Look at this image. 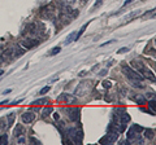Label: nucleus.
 <instances>
[{
  "label": "nucleus",
  "mask_w": 156,
  "mask_h": 145,
  "mask_svg": "<svg viewBox=\"0 0 156 145\" xmlns=\"http://www.w3.org/2000/svg\"><path fill=\"white\" fill-rule=\"evenodd\" d=\"M122 71H124V74L131 80V83H133L135 87H140V88H142V87H143L142 82L144 80V78L139 74V72L134 71V70L131 69L130 66H128V65H124V66H122Z\"/></svg>",
  "instance_id": "f257e3e1"
},
{
  "label": "nucleus",
  "mask_w": 156,
  "mask_h": 145,
  "mask_svg": "<svg viewBox=\"0 0 156 145\" xmlns=\"http://www.w3.org/2000/svg\"><path fill=\"white\" fill-rule=\"evenodd\" d=\"M133 64V66L135 67V69H138L139 71V74L143 76V78H147V79H151L152 82H155V75H154V72L151 71L147 66H146L143 62H139V61H133L131 62Z\"/></svg>",
  "instance_id": "f03ea898"
},
{
  "label": "nucleus",
  "mask_w": 156,
  "mask_h": 145,
  "mask_svg": "<svg viewBox=\"0 0 156 145\" xmlns=\"http://www.w3.org/2000/svg\"><path fill=\"white\" fill-rule=\"evenodd\" d=\"M68 133L70 135V137L73 139V141H74L76 144L77 143H82V132L78 131L77 128H70L69 131H68Z\"/></svg>",
  "instance_id": "7ed1b4c3"
},
{
  "label": "nucleus",
  "mask_w": 156,
  "mask_h": 145,
  "mask_svg": "<svg viewBox=\"0 0 156 145\" xmlns=\"http://www.w3.org/2000/svg\"><path fill=\"white\" fill-rule=\"evenodd\" d=\"M90 83L91 82H83V83H81L80 86L77 87L76 93L77 95H85L87 92V89H90Z\"/></svg>",
  "instance_id": "20e7f679"
},
{
  "label": "nucleus",
  "mask_w": 156,
  "mask_h": 145,
  "mask_svg": "<svg viewBox=\"0 0 156 145\" xmlns=\"http://www.w3.org/2000/svg\"><path fill=\"white\" fill-rule=\"evenodd\" d=\"M68 113H69V118L72 120H77L80 118V109L78 108H70L68 109Z\"/></svg>",
  "instance_id": "39448f33"
},
{
  "label": "nucleus",
  "mask_w": 156,
  "mask_h": 145,
  "mask_svg": "<svg viewBox=\"0 0 156 145\" xmlns=\"http://www.w3.org/2000/svg\"><path fill=\"white\" fill-rule=\"evenodd\" d=\"M34 119H35V114H33V113H23L22 114V120L25 123H31Z\"/></svg>",
  "instance_id": "423d86ee"
},
{
  "label": "nucleus",
  "mask_w": 156,
  "mask_h": 145,
  "mask_svg": "<svg viewBox=\"0 0 156 145\" xmlns=\"http://www.w3.org/2000/svg\"><path fill=\"white\" fill-rule=\"evenodd\" d=\"M38 44V40H22L21 42V46H23L26 48V49H29V48H33L34 46Z\"/></svg>",
  "instance_id": "0eeeda50"
},
{
  "label": "nucleus",
  "mask_w": 156,
  "mask_h": 145,
  "mask_svg": "<svg viewBox=\"0 0 156 145\" xmlns=\"http://www.w3.org/2000/svg\"><path fill=\"white\" fill-rule=\"evenodd\" d=\"M23 131H25L23 126L17 124V126H16V128H14V136H16V137H20V136H21V135L23 133Z\"/></svg>",
  "instance_id": "6e6552de"
},
{
  "label": "nucleus",
  "mask_w": 156,
  "mask_h": 145,
  "mask_svg": "<svg viewBox=\"0 0 156 145\" xmlns=\"http://www.w3.org/2000/svg\"><path fill=\"white\" fill-rule=\"evenodd\" d=\"M89 23H90V21H89V22H86V23H85V25H83V26H82V27H81V30H80V31H78L77 34H76V36H74V38H76V40H78V39H80V38L82 36V34H83V32H85V30H86V27H87V26H89Z\"/></svg>",
  "instance_id": "1a4fd4ad"
},
{
  "label": "nucleus",
  "mask_w": 156,
  "mask_h": 145,
  "mask_svg": "<svg viewBox=\"0 0 156 145\" xmlns=\"http://www.w3.org/2000/svg\"><path fill=\"white\" fill-rule=\"evenodd\" d=\"M120 122L121 123H128V122H130V115L129 114H126V113H124V114H121L120 115Z\"/></svg>",
  "instance_id": "9d476101"
},
{
  "label": "nucleus",
  "mask_w": 156,
  "mask_h": 145,
  "mask_svg": "<svg viewBox=\"0 0 156 145\" xmlns=\"http://www.w3.org/2000/svg\"><path fill=\"white\" fill-rule=\"evenodd\" d=\"M133 100L135 101V103H138V104H140V105H143L144 103H146V99L143 97V96H140V95H135L134 97H133Z\"/></svg>",
  "instance_id": "9b49d317"
},
{
  "label": "nucleus",
  "mask_w": 156,
  "mask_h": 145,
  "mask_svg": "<svg viewBox=\"0 0 156 145\" xmlns=\"http://www.w3.org/2000/svg\"><path fill=\"white\" fill-rule=\"evenodd\" d=\"M14 119H16V114H14V113L8 114V117H7V120H8V127H11V126L13 124Z\"/></svg>",
  "instance_id": "f8f14e48"
},
{
  "label": "nucleus",
  "mask_w": 156,
  "mask_h": 145,
  "mask_svg": "<svg viewBox=\"0 0 156 145\" xmlns=\"http://www.w3.org/2000/svg\"><path fill=\"white\" fill-rule=\"evenodd\" d=\"M58 100H65L66 103L68 101H72V103H74L76 101V99L74 97H72V96H69V95H66V93H64V95H61L60 97H58Z\"/></svg>",
  "instance_id": "ddd939ff"
},
{
  "label": "nucleus",
  "mask_w": 156,
  "mask_h": 145,
  "mask_svg": "<svg viewBox=\"0 0 156 145\" xmlns=\"http://www.w3.org/2000/svg\"><path fill=\"white\" fill-rule=\"evenodd\" d=\"M144 135H146V137L147 139H152L154 137V130H146Z\"/></svg>",
  "instance_id": "4468645a"
},
{
  "label": "nucleus",
  "mask_w": 156,
  "mask_h": 145,
  "mask_svg": "<svg viewBox=\"0 0 156 145\" xmlns=\"http://www.w3.org/2000/svg\"><path fill=\"white\" fill-rule=\"evenodd\" d=\"M8 143V136L5 133L2 135V137H0V145H5Z\"/></svg>",
  "instance_id": "2eb2a0df"
},
{
  "label": "nucleus",
  "mask_w": 156,
  "mask_h": 145,
  "mask_svg": "<svg viewBox=\"0 0 156 145\" xmlns=\"http://www.w3.org/2000/svg\"><path fill=\"white\" fill-rule=\"evenodd\" d=\"M60 51H61L60 47H55V48H53V49L50 52V55H48V56H55V55H57V53H60Z\"/></svg>",
  "instance_id": "dca6fc26"
},
{
  "label": "nucleus",
  "mask_w": 156,
  "mask_h": 145,
  "mask_svg": "<svg viewBox=\"0 0 156 145\" xmlns=\"http://www.w3.org/2000/svg\"><path fill=\"white\" fill-rule=\"evenodd\" d=\"M47 103H48V99H41V100L34 101L33 104H35V105H42V104H47Z\"/></svg>",
  "instance_id": "f3484780"
},
{
  "label": "nucleus",
  "mask_w": 156,
  "mask_h": 145,
  "mask_svg": "<svg viewBox=\"0 0 156 145\" xmlns=\"http://www.w3.org/2000/svg\"><path fill=\"white\" fill-rule=\"evenodd\" d=\"M74 36H76V32H72L70 35L66 38V42H65V44H69V43H72V42H73V38H74Z\"/></svg>",
  "instance_id": "a211bd4d"
},
{
  "label": "nucleus",
  "mask_w": 156,
  "mask_h": 145,
  "mask_svg": "<svg viewBox=\"0 0 156 145\" xmlns=\"http://www.w3.org/2000/svg\"><path fill=\"white\" fill-rule=\"evenodd\" d=\"M131 128H133L135 132H138V133H140V132L143 131V128L140 127V126H138V124H134V126H133V127H131Z\"/></svg>",
  "instance_id": "6ab92c4d"
},
{
  "label": "nucleus",
  "mask_w": 156,
  "mask_h": 145,
  "mask_svg": "<svg viewBox=\"0 0 156 145\" xmlns=\"http://www.w3.org/2000/svg\"><path fill=\"white\" fill-rule=\"evenodd\" d=\"M50 89H51V87H50V86H46V87H43V88L41 89V92H39V93H41V95H44V93L48 92Z\"/></svg>",
  "instance_id": "aec40b11"
},
{
  "label": "nucleus",
  "mask_w": 156,
  "mask_h": 145,
  "mask_svg": "<svg viewBox=\"0 0 156 145\" xmlns=\"http://www.w3.org/2000/svg\"><path fill=\"white\" fill-rule=\"evenodd\" d=\"M111 86H112L111 80H104L103 82V87H104V88H111Z\"/></svg>",
  "instance_id": "412c9836"
},
{
  "label": "nucleus",
  "mask_w": 156,
  "mask_h": 145,
  "mask_svg": "<svg viewBox=\"0 0 156 145\" xmlns=\"http://www.w3.org/2000/svg\"><path fill=\"white\" fill-rule=\"evenodd\" d=\"M129 51H130L129 48H126V47H125V48H120V49L117 51V52H119V53H126V52H129Z\"/></svg>",
  "instance_id": "4be33fe9"
},
{
  "label": "nucleus",
  "mask_w": 156,
  "mask_h": 145,
  "mask_svg": "<svg viewBox=\"0 0 156 145\" xmlns=\"http://www.w3.org/2000/svg\"><path fill=\"white\" fill-rule=\"evenodd\" d=\"M150 108L152 109V113H155V100L150 101Z\"/></svg>",
  "instance_id": "5701e85b"
},
{
  "label": "nucleus",
  "mask_w": 156,
  "mask_h": 145,
  "mask_svg": "<svg viewBox=\"0 0 156 145\" xmlns=\"http://www.w3.org/2000/svg\"><path fill=\"white\" fill-rule=\"evenodd\" d=\"M101 3H103V0H96V3L94 4V7H92V9H95V8H98V7H99L100 5V4Z\"/></svg>",
  "instance_id": "b1692460"
},
{
  "label": "nucleus",
  "mask_w": 156,
  "mask_h": 145,
  "mask_svg": "<svg viewBox=\"0 0 156 145\" xmlns=\"http://www.w3.org/2000/svg\"><path fill=\"white\" fill-rule=\"evenodd\" d=\"M52 110H53V109H52L51 106H50V108H46V109H44V112H43V113H44V114H47V115H48L50 113H52Z\"/></svg>",
  "instance_id": "393cba45"
},
{
  "label": "nucleus",
  "mask_w": 156,
  "mask_h": 145,
  "mask_svg": "<svg viewBox=\"0 0 156 145\" xmlns=\"http://www.w3.org/2000/svg\"><path fill=\"white\" fill-rule=\"evenodd\" d=\"M105 74H107V70H101V71H100V75H101V76L105 75Z\"/></svg>",
  "instance_id": "a878e982"
},
{
  "label": "nucleus",
  "mask_w": 156,
  "mask_h": 145,
  "mask_svg": "<svg viewBox=\"0 0 156 145\" xmlns=\"http://www.w3.org/2000/svg\"><path fill=\"white\" fill-rule=\"evenodd\" d=\"M3 74H4V71H3V70H0V76H2Z\"/></svg>",
  "instance_id": "bb28decb"
}]
</instances>
